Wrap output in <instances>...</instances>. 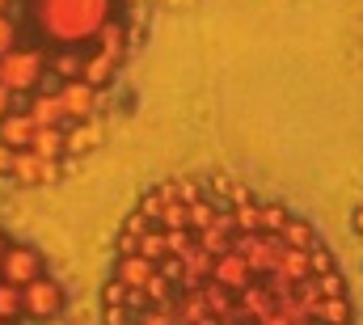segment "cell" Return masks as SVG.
<instances>
[{
	"label": "cell",
	"instance_id": "cell-1",
	"mask_svg": "<svg viewBox=\"0 0 363 325\" xmlns=\"http://www.w3.org/2000/svg\"><path fill=\"white\" fill-rule=\"evenodd\" d=\"M114 0H34V21L51 43L81 47L101 34Z\"/></svg>",
	"mask_w": 363,
	"mask_h": 325
},
{
	"label": "cell",
	"instance_id": "cell-2",
	"mask_svg": "<svg viewBox=\"0 0 363 325\" xmlns=\"http://www.w3.org/2000/svg\"><path fill=\"white\" fill-rule=\"evenodd\" d=\"M233 249L250 262V270L258 279H267L279 270V253H283V237H267V233H237Z\"/></svg>",
	"mask_w": 363,
	"mask_h": 325
},
{
	"label": "cell",
	"instance_id": "cell-3",
	"mask_svg": "<svg viewBox=\"0 0 363 325\" xmlns=\"http://www.w3.org/2000/svg\"><path fill=\"white\" fill-rule=\"evenodd\" d=\"M43 77V51H30V47H17L13 55L0 60V84L21 93V89H34Z\"/></svg>",
	"mask_w": 363,
	"mask_h": 325
},
{
	"label": "cell",
	"instance_id": "cell-4",
	"mask_svg": "<svg viewBox=\"0 0 363 325\" xmlns=\"http://www.w3.org/2000/svg\"><path fill=\"white\" fill-rule=\"evenodd\" d=\"M0 279L4 283H17V287H30L34 279H43V258L34 245H9L4 262H0Z\"/></svg>",
	"mask_w": 363,
	"mask_h": 325
},
{
	"label": "cell",
	"instance_id": "cell-5",
	"mask_svg": "<svg viewBox=\"0 0 363 325\" xmlns=\"http://www.w3.org/2000/svg\"><path fill=\"white\" fill-rule=\"evenodd\" d=\"M21 296H26V317H60V309H64V287L55 283V279H34L30 287H21Z\"/></svg>",
	"mask_w": 363,
	"mask_h": 325
},
{
	"label": "cell",
	"instance_id": "cell-6",
	"mask_svg": "<svg viewBox=\"0 0 363 325\" xmlns=\"http://www.w3.org/2000/svg\"><path fill=\"white\" fill-rule=\"evenodd\" d=\"M254 270H250V262L237 253V249H228V253H220L216 258V275H211V283H220L224 292H233V296H241L245 287H254Z\"/></svg>",
	"mask_w": 363,
	"mask_h": 325
},
{
	"label": "cell",
	"instance_id": "cell-7",
	"mask_svg": "<svg viewBox=\"0 0 363 325\" xmlns=\"http://www.w3.org/2000/svg\"><path fill=\"white\" fill-rule=\"evenodd\" d=\"M64 165L60 161H43L38 153H13V177L26 182V186H47V182H60Z\"/></svg>",
	"mask_w": 363,
	"mask_h": 325
},
{
	"label": "cell",
	"instance_id": "cell-8",
	"mask_svg": "<svg viewBox=\"0 0 363 325\" xmlns=\"http://www.w3.org/2000/svg\"><path fill=\"white\" fill-rule=\"evenodd\" d=\"M60 101H64V110H68L72 123H89L93 110H97V89L85 81H64L60 84Z\"/></svg>",
	"mask_w": 363,
	"mask_h": 325
},
{
	"label": "cell",
	"instance_id": "cell-9",
	"mask_svg": "<svg viewBox=\"0 0 363 325\" xmlns=\"http://www.w3.org/2000/svg\"><path fill=\"white\" fill-rule=\"evenodd\" d=\"M157 262H148V258H140V253H127V258H118L114 262V275L110 279H118L123 287H131V292H144L152 279H157Z\"/></svg>",
	"mask_w": 363,
	"mask_h": 325
},
{
	"label": "cell",
	"instance_id": "cell-10",
	"mask_svg": "<svg viewBox=\"0 0 363 325\" xmlns=\"http://www.w3.org/2000/svg\"><path fill=\"white\" fill-rule=\"evenodd\" d=\"M34 131H38V123H34L30 114H9V119H0V144L13 148V153H26V148L34 144Z\"/></svg>",
	"mask_w": 363,
	"mask_h": 325
},
{
	"label": "cell",
	"instance_id": "cell-11",
	"mask_svg": "<svg viewBox=\"0 0 363 325\" xmlns=\"http://www.w3.org/2000/svg\"><path fill=\"white\" fill-rule=\"evenodd\" d=\"M267 313H274V296L267 292V283H254V287H245V292L237 296V317L245 325L250 321L258 325Z\"/></svg>",
	"mask_w": 363,
	"mask_h": 325
},
{
	"label": "cell",
	"instance_id": "cell-12",
	"mask_svg": "<svg viewBox=\"0 0 363 325\" xmlns=\"http://www.w3.org/2000/svg\"><path fill=\"white\" fill-rule=\"evenodd\" d=\"M174 317L178 325H199L211 317V309H207V292L203 287H194V292H182L178 300H174Z\"/></svg>",
	"mask_w": 363,
	"mask_h": 325
},
{
	"label": "cell",
	"instance_id": "cell-13",
	"mask_svg": "<svg viewBox=\"0 0 363 325\" xmlns=\"http://www.w3.org/2000/svg\"><path fill=\"white\" fill-rule=\"evenodd\" d=\"M38 127H60V123H68V110H64V101H60V93H38L34 101H30V110H26Z\"/></svg>",
	"mask_w": 363,
	"mask_h": 325
},
{
	"label": "cell",
	"instance_id": "cell-14",
	"mask_svg": "<svg viewBox=\"0 0 363 325\" xmlns=\"http://www.w3.org/2000/svg\"><path fill=\"white\" fill-rule=\"evenodd\" d=\"M30 153H38L43 161H60V157L68 153V131H60V127H38Z\"/></svg>",
	"mask_w": 363,
	"mask_h": 325
},
{
	"label": "cell",
	"instance_id": "cell-15",
	"mask_svg": "<svg viewBox=\"0 0 363 325\" xmlns=\"http://www.w3.org/2000/svg\"><path fill=\"white\" fill-rule=\"evenodd\" d=\"M274 275L287 279V283H304V279H313L308 249H287V245H283V253H279V270H274Z\"/></svg>",
	"mask_w": 363,
	"mask_h": 325
},
{
	"label": "cell",
	"instance_id": "cell-16",
	"mask_svg": "<svg viewBox=\"0 0 363 325\" xmlns=\"http://www.w3.org/2000/svg\"><path fill=\"white\" fill-rule=\"evenodd\" d=\"M93 43H97V51H101L106 60H114V64H118V60L127 55V30H123V26H118L114 17H110V21L101 26V34H97Z\"/></svg>",
	"mask_w": 363,
	"mask_h": 325
},
{
	"label": "cell",
	"instance_id": "cell-17",
	"mask_svg": "<svg viewBox=\"0 0 363 325\" xmlns=\"http://www.w3.org/2000/svg\"><path fill=\"white\" fill-rule=\"evenodd\" d=\"M97 144H101V123H77V127H72V131H68V153H77V157H81V153H93V148H97Z\"/></svg>",
	"mask_w": 363,
	"mask_h": 325
},
{
	"label": "cell",
	"instance_id": "cell-18",
	"mask_svg": "<svg viewBox=\"0 0 363 325\" xmlns=\"http://www.w3.org/2000/svg\"><path fill=\"white\" fill-rule=\"evenodd\" d=\"M21 313H26V296H21V287L0 279V321L9 325V321H17Z\"/></svg>",
	"mask_w": 363,
	"mask_h": 325
},
{
	"label": "cell",
	"instance_id": "cell-19",
	"mask_svg": "<svg viewBox=\"0 0 363 325\" xmlns=\"http://www.w3.org/2000/svg\"><path fill=\"white\" fill-rule=\"evenodd\" d=\"M283 245H287V249H313V245H317L313 224H308V220H300V216H291V220H287V228H283Z\"/></svg>",
	"mask_w": 363,
	"mask_h": 325
},
{
	"label": "cell",
	"instance_id": "cell-20",
	"mask_svg": "<svg viewBox=\"0 0 363 325\" xmlns=\"http://www.w3.org/2000/svg\"><path fill=\"white\" fill-rule=\"evenodd\" d=\"M114 68H118V64H114V60H106V55L97 51V55H89V60H85V77H81V81L93 84V89H101V84L114 81Z\"/></svg>",
	"mask_w": 363,
	"mask_h": 325
},
{
	"label": "cell",
	"instance_id": "cell-21",
	"mask_svg": "<svg viewBox=\"0 0 363 325\" xmlns=\"http://www.w3.org/2000/svg\"><path fill=\"white\" fill-rule=\"evenodd\" d=\"M317 321H321V325H351V300H347V296L321 300V309H317Z\"/></svg>",
	"mask_w": 363,
	"mask_h": 325
},
{
	"label": "cell",
	"instance_id": "cell-22",
	"mask_svg": "<svg viewBox=\"0 0 363 325\" xmlns=\"http://www.w3.org/2000/svg\"><path fill=\"white\" fill-rule=\"evenodd\" d=\"M233 224H237V233H262V203L233 207Z\"/></svg>",
	"mask_w": 363,
	"mask_h": 325
},
{
	"label": "cell",
	"instance_id": "cell-23",
	"mask_svg": "<svg viewBox=\"0 0 363 325\" xmlns=\"http://www.w3.org/2000/svg\"><path fill=\"white\" fill-rule=\"evenodd\" d=\"M140 258H148V262H165L169 258V249H165V228H148L144 233V241H140Z\"/></svg>",
	"mask_w": 363,
	"mask_h": 325
},
{
	"label": "cell",
	"instance_id": "cell-24",
	"mask_svg": "<svg viewBox=\"0 0 363 325\" xmlns=\"http://www.w3.org/2000/svg\"><path fill=\"white\" fill-rule=\"evenodd\" d=\"M55 72H60L64 81H81V77H85V60H81V51H60V55H55Z\"/></svg>",
	"mask_w": 363,
	"mask_h": 325
},
{
	"label": "cell",
	"instance_id": "cell-25",
	"mask_svg": "<svg viewBox=\"0 0 363 325\" xmlns=\"http://www.w3.org/2000/svg\"><path fill=\"white\" fill-rule=\"evenodd\" d=\"M287 220H291V216H287L279 203H267V207H262V233H267V237H283Z\"/></svg>",
	"mask_w": 363,
	"mask_h": 325
},
{
	"label": "cell",
	"instance_id": "cell-26",
	"mask_svg": "<svg viewBox=\"0 0 363 325\" xmlns=\"http://www.w3.org/2000/svg\"><path fill=\"white\" fill-rule=\"evenodd\" d=\"M140 216H144L152 228H161V216H165V194H161V190H148V194H144V203H140Z\"/></svg>",
	"mask_w": 363,
	"mask_h": 325
},
{
	"label": "cell",
	"instance_id": "cell-27",
	"mask_svg": "<svg viewBox=\"0 0 363 325\" xmlns=\"http://www.w3.org/2000/svg\"><path fill=\"white\" fill-rule=\"evenodd\" d=\"M216 207L207 203V199H199V203H190V233H203V228H211L216 224Z\"/></svg>",
	"mask_w": 363,
	"mask_h": 325
},
{
	"label": "cell",
	"instance_id": "cell-28",
	"mask_svg": "<svg viewBox=\"0 0 363 325\" xmlns=\"http://www.w3.org/2000/svg\"><path fill=\"white\" fill-rule=\"evenodd\" d=\"M165 249H169V258H186L194 249V233L190 228H169L165 233Z\"/></svg>",
	"mask_w": 363,
	"mask_h": 325
},
{
	"label": "cell",
	"instance_id": "cell-29",
	"mask_svg": "<svg viewBox=\"0 0 363 325\" xmlns=\"http://www.w3.org/2000/svg\"><path fill=\"white\" fill-rule=\"evenodd\" d=\"M161 228H190V207L186 203H165V216H161Z\"/></svg>",
	"mask_w": 363,
	"mask_h": 325
},
{
	"label": "cell",
	"instance_id": "cell-30",
	"mask_svg": "<svg viewBox=\"0 0 363 325\" xmlns=\"http://www.w3.org/2000/svg\"><path fill=\"white\" fill-rule=\"evenodd\" d=\"M308 266H313V279H321V275H330V270H334V253L317 241L313 249H308Z\"/></svg>",
	"mask_w": 363,
	"mask_h": 325
},
{
	"label": "cell",
	"instance_id": "cell-31",
	"mask_svg": "<svg viewBox=\"0 0 363 325\" xmlns=\"http://www.w3.org/2000/svg\"><path fill=\"white\" fill-rule=\"evenodd\" d=\"M317 292H321V300H334V296H347V283H342L338 270H330V275L317 279Z\"/></svg>",
	"mask_w": 363,
	"mask_h": 325
},
{
	"label": "cell",
	"instance_id": "cell-32",
	"mask_svg": "<svg viewBox=\"0 0 363 325\" xmlns=\"http://www.w3.org/2000/svg\"><path fill=\"white\" fill-rule=\"evenodd\" d=\"M13 51H17V26L0 13V60H4V55H13Z\"/></svg>",
	"mask_w": 363,
	"mask_h": 325
},
{
	"label": "cell",
	"instance_id": "cell-33",
	"mask_svg": "<svg viewBox=\"0 0 363 325\" xmlns=\"http://www.w3.org/2000/svg\"><path fill=\"white\" fill-rule=\"evenodd\" d=\"M127 300H131V287H123L118 279H110L101 287V304H127Z\"/></svg>",
	"mask_w": 363,
	"mask_h": 325
},
{
	"label": "cell",
	"instance_id": "cell-34",
	"mask_svg": "<svg viewBox=\"0 0 363 325\" xmlns=\"http://www.w3.org/2000/svg\"><path fill=\"white\" fill-rule=\"evenodd\" d=\"M140 325H178L174 304H169V309H144V313H140Z\"/></svg>",
	"mask_w": 363,
	"mask_h": 325
},
{
	"label": "cell",
	"instance_id": "cell-35",
	"mask_svg": "<svg viewBox=\"0 0 363 325\" xmlns=\"http://www.w3.org/2000/svg\"><path fill=\"white\" fill-rule=\"evenodd\" d=\"M161 275H165L169 283L186 287V262H182V258H165V262H161Z\"/></svg>",
	"mask_w": 363,
	"mask_h": 325
},
{
	"label": "cell",
	"instance_id": "cell-36",
	"mask_svg": "<svg viewBox=\"0 0 363 325\" xmlns=\"http://www.w3.org/2000/svg\"><path fill=\"white\" fill-rule=\"evenodd\" d=\"M101 317H106V325H127V321H131L127 304H106V309H101Z\"/></svg>",
	"mask_w": 363,
	"mask_h": 325
},
{
	"label": "cell",
	"instance_id": "cell-37",
	"mask_svg": "<svg viewBox=\"0 0 363 325\" xmlns=\"http://www.w3.org/2000/svg\"><path fill=\"white\" fill-rule=\"evenodd\" d=\"M296 321H304V317H287V309H279V304H274V313H267L258 325H296Z\"/></svg>",
	"mask_w": 363,
	"mask_h": 325
},
{
	"label": "cell",
	"instance_id": "cell-38",
	"mask_svg": "<svg viewBox=\"0 0 363 325\" xmlns=\"http://www.w3.org/2000/svg\"><path fill=\"white\" fill-rule=\"evenodd\" d=\"M9 114H13V89L0 84V119H9Z\"/></svg>",
	"mask_w": 363,
	"mask_h": 325
},
{
	"label": "cell",
	"instance_id": "cell-39",
	"mask_svg": "<svg viewBox=\"0 0 363 325\" xmlns=\"http://www.w3.org/2000/svg\"><path fill=\"white\" fill-rule=\"evenodd\" d=\"M0 173H13V148L0 144Z\"/></svg>",
	"mask_w": 363,
	"mask_h": 325
},
{
	"label": "cell",
	"instance_id": "cell-40",
	"mask_svg": "<svg viewBox=\"0 0 363 325\" xmlns=\"http://www.w3.org/2000/svg\"><path fill=\"white\" fill-rule=\"evenodd\" d=\"M355 228H359V233H363V207H359V211H355Z\"/></svg>",
	"mask_w": 363,
	"mask_h": 325
},
{
	"label": "cell",
	"instance_id": "cell-41",
	"mask_svg": "<svg viewBox=\"0 0 363 325\" xmlns=\"http://www.w3.org/2000/svg\"><path fill=\"white\" fill-rule=\"evenodd\" d=\"M4 253H9V241H4V237H0V262H4Z\"/></svg>",
	"mask_w": 363,
	"mask_h": 325
},
{
	"label": "cell",
	"instance_id": "cell-42",
	"mask_svg": "<svg viewBox=\"0 0 363 325\" xmlns=\"http://www.w3.org/2000/svg\"><path fill=\"white\" fill-rule=\"evenodd\" d=\"M9 4H13V0H0V13H4V9H9Z\"/></svg>",
	"mask_w": 363,
	"mask_h": 325
},
{
	"label": "cell",
	"instance_id": "cell-43",
	"mask_svg": "<svg viewBox=\"0 0 363 325\" xmlns=\"http://www.w3.org/2000/svg\"><path fill=\"white\" fill-rule=\"evenodd\" d=\"M220 325H245V321H237V317H233V321H220Z\"/></svg>",
	"mask_w": 363,
	"mask_h": 325
},
{
	"label": "cell",
	"instance_id": "cell-44",
	"mask_svg": "<svg viewBox=\"0 0 363 325\" xmlns=\"http://www.w3.org/2000/svg\"><path fill=\"white\" fill-rule=\"evenodd\" d=\"M0 325H4V321H0Z\"/></svg>",
	"mask_w": 363,
	"mask_h": 325
}]
</instances>
